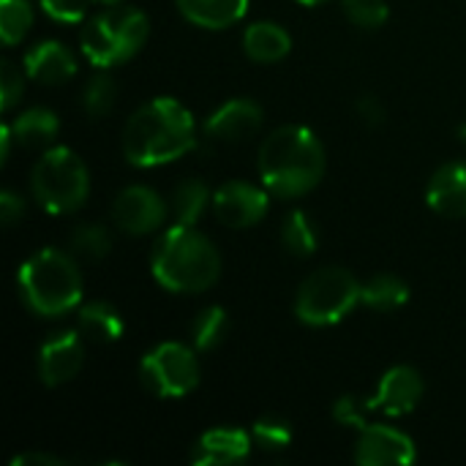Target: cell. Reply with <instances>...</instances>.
Returning a JSON list of instances; mask_svg holds the SVG:
<instances>
[{
    "mask_svg": "<svg viewBox=\"0 0 466 466\" xmlns=\"http://www.w3.org/2000/svg\"><path fill=\"white\" fill-rule=\"evenodd\" d=\"M19 289L30 311L41 317H60L79 306L82 276L68 254L44 248L19 268Z\"/></svg>",
    "mask_w": 466,
    "mask_h": 466,
    "instance_id": "277c9868",
    "label": "cell"
},
{
    "mask_svg": "<svg viewBox=\"0 0 466 466\" xmlns=\"http://www.w3.org/2000/svg\"><path fill=\"white\" fill-rule=\"evenodd\" d=\"M153 276L169 292H205L221 276V257L202 232L175 224L156 243Z\"/></svg>",
    "mask_w": 466,
    "mask_h": 466,
    "instance_id": "3957f363",
    "label": "cell"
},
{
    "mask_svg": "<svg viewBox=\"0 0 466 466\" xmlns=\"http://www.w3.org/2000/svg\"><path fill=\"white\" fill-rule=\"evenodd\" d=\"M358 115L363 117V123H369V126H380V123H382V117H385V109H382V104H380L374 96H363V98L358 101Z\"/></svg>",
    "mask_w": 466,
    "mask_h": 466,
    "instance_id": "e575fe53",
    "label": "cell"
},
{
    "mask_svg": "<svg viewBox=\"0 0 466 466\" xmlns=\"http://www.w3.org/2000/svg\"><path fill=\"white\" fill-rule=\"evenodd\" d=\"M418 459L415 442L393 426H363L355 445V461L360 466H404Z\"/></svg>",
    "mask_w": 466,
    "mask_h": 466,
    "instance_id": "7c38bea8",
    "label": "cell"
},
{
    "mask_svg": "<svg viewBox=\"0 0 466 466\" xmlns=\"http://www.w3.org/2000/svg\"><path fill=\"white\" fill-rule=\"evenodd\" d=\"M281 240H284V246H287L295 257H309V254H314V248H317V232H314V227H311V218H309L303 210H292V213L284 218Z\"/></svg>",
    "mask_w": 466,
    "mask_h": 466,
    "instance_id": "d4e9b609",
    "label": "cell"
},
{
    "mask_svg": "<svg viewBox=\"0 0 466 466\" xmlns=\"http://www.w3.org/2000/svg\"><path fill=\"white\" fill-rule=\"evenodd\" d=\"M363 410H369V407H360L352 396H344V399H339V401H336V407H333V418H336L341 426L363 429V426H366V423H363Z\"/></svg>",
    "mask_w": 466,
    "mask_h": 466,
    "instance_id": "d6a6232c",
    "label": "cell"
},
{
    "mask_svg": "<svg viewBox=\"0 0 466 466\" xmlns=\"http://www.w3.org/2000/svg\"><path fill=\"white\" fill-rule=\"evenodd\" d=\"M33 25V8L27 0H0V35L3 41L19 44Z\"/></svg>",
    "mask_w": 466,
    "mask_h": 466,
    "instance_id": "484cf974",
    "label": "cell"
},
{
    "mask_svg": "<svg viewBox=\"0 0 466 466\" xmlns=\"http://www.w3.org/2000/svg\"><path fill=\"white\" fill-rule=\"evenodd\" d=\"M139 380L158 399L188 396L199 385L197 355H194V350H188V347H183L177 341L158 344L153 352H147L142 358Z\"/></svg>",
    "mask_w": 466,
    "mask_h": 466,
    "instance_id": "ba28073f",
    "label": "cell"
},
{
    "mask_svg": "<svg viewBox=\"0 0 466 466\" xmlns=\"http://www.w3.org/2000/svg\"><path fill=\"white\" fill-rule=\"evenodd\" d=\"M254 437L240 429H213L199 437L194 448L197 466H227L243 461L251 453Z\"/></svg>",
    "mask_w": 466,
    "mask_h": 466,
    "instance_id": "9a60e30c",
    "label": "cell"
},
{
    "mask_svg": "<svg viewBox=\"0 0 466 466\" xmlns=\"http://www.w3.org/2000/svg\"><path fill=\"white\" fill-rule=\"evenodd\" d=\"M407 300H410V287L390 273L374 276L369 284H363V295H360V303H366L374 311H396Z\"/></svg>",
    "mask_w": 466,
    "mask_h": 466,
    "instance_id": "7402d4cb",
    "label": "cell"
},
{
    "mask_svg": "<svg viewBox=\"0 0 466 466\" xmlns=\"http://www.w3.org/2000/svg\"><path fill=\"white\" fill-rule=\"evenodd\" d=\"M25 213V202L22 197H16L14 191H3L0 194V221L3 227H14Z\"/></svg>",
    "mask_w": 466,
    "mask_h": 466,
    "instance_id": "836d02e7",
    "label": "cell"
},
{
    "mask_svg": "<svg viewBox=\"0 0 466 466\" xmlns=\"http://www.w3.org/2000/svg\"><path fill=\"white\" fill-rule=\"evenodd\" d=\"M112 221L128 235H150L167 221V202L147 186H128L112 205Z\"/></svg>",
    "mask_w": 466,
    "mask_h": 466,
    "instance_id": "9c48e42d",
    "label": "cell"
},
{
    "mask_svg": "<svg viewBox=\"0 0 466 466\" xmlns=\"http://www.w3.org/2000/svg\"><path fill=\"white\" fill-rule=\"evenodd\" d=\"M243 49L257 63H276L289 55V33L276 22H257L243 35Z\"/></svg>",
    "mask_w": 466,
    "mask_h": 466,
    "instance_id": "d6986e66",
    "label": "cell"
},
{
    "mask_svg": "<svg viewBox=\"0 0 466 466\" xmlns=\"http://www.w3.org/2000/svg\"><path fill=\"white\" fill-rule=\"evenodd\" d=\"M177 8L188 22L199 27L221 30L246 16L248 0H177Z\"/></svg>",
    "mask_w": 466,
    "mask_h": 466,
    "instance_id": "ac0fdd59",
    "label": "cell"
},
{
    "mask_svg": "<svg viewBox=\"0 0 466 466\" xmlns=\"http://www.w3.org/2000/svg\"><path fill=\"white\" fill-rule=\"evenodd\" d=\"M213 210L221 224L232 229H248L268 213V194L246 180H229L213 194Z\"/></svg>",
    "mask_w": 466,
    "mask_h": 466,
    "instance_id": "30bf717a",
    "label": "cell"
},
{
    "mask_svg": "<svg viewBox=\"0 0 466 466\" xmlns=\"http://www.w3.org/2000/svg\"><path fill=\"white\" fill-rule=\"evenodd\" d=\"M194 147V117L175 98H153L123 128V153L134 167H161Z\"/></svg>",
    "mask_w": 466,
    "mask_h": 466,
    "instance_id": "6da1fadb",
    "label": "cell"
},
{
    "mask_svg": "<svg viewBox=\"0 0 466 466\" xmlns=\"http://www.w3.org/2000/svg\"><path fill=\"white\" fill-rule=\"evenodd\" d=\"M22 90H25V76H22V71H19L11 60H3V63H0V106L8 112V109L22 98Z\"/></svg>",
    "mask_w": 466,
    "mask_h": 466,
    "instance_id": "4dcf8cb0",
    "label": "cell"
},
{
    "mask_svg": "<svg viewBox=\"0 0 466 466\" xmlns=\"http://www.w3.org/2000/svg\"><path fill=\"white\" fill-rule=\"evenodd\" d=\"M227 330H229V319H227V311L218 306H210L202 314H197L191 325V336L199 352H213L224 341Z\"/></svg>",
    "mask_w": 466,
    "mask_h": 466,
    "instance_id": "cb8c5ba5",
    "label": "cell"
},
{
    "mask_svg": "<svg viewBox=\"0 0 466 466\" xmlns=\"http://www.w3.org/2000/svg\"><path fill=\"white\" fill-rule=\"evenodd\" d=\"M63 466L60 459H55V456H46V453H25V456H19V459H14V466Z\"/></svg>",
    "mask_w": 466,
    "mask_h": 466,
    "instance_id": "d590c367",
    "label": "cell"
},
{
    "mask_svg": "<svg viewBox=\"0 0 466 466\" xmlns=\"http://www.w3.org/2000/svg\"><path fill=\"white\" fill-rule=\"evenodd\" d=\"M262 126V106L251 98H232L205 120V134L221 142H240Z\"/></svg>",
    "mask_w": 466,
    "mask_h": 466,
    "instance_id": "5bb4252c",
    "label": "cell"
},
{
    "mask_svg": "<svg viewBox=\"0 0 466 466\" xmlns=\"http://www.w3.org/2000/svg\"><path fill=\"white\" fill-rule=\"evenodd\" d=\"M298 3H303V5H317V3H325V0H298Z\"/></svg>",
    "mask_w": 466,
    "mask_h": 466,
    "instance_id": "8d00e7d4",
    "label": "cell"
},
{
    "mask_svg": "<svg viewBox=\"0 0 466 466\" xmlns=\"http://www.w3.org/2000/svg\"><path fill=\"white\" fill-rule=\"evenodd\" d=\"M426 199L431 210L442 216L451 218L466 216V161H451L440 167L429 180Z\"/></svg>",
    "mask_w": 466,
    "mask_h": 466,
    "instance_id": "2e32d148",
    "label": "cell"
},
{
    "mask_svg": "<svg viewBox=\"0 0 466 466\" xmlns=\"http://www.w3.org/2000/svg\"><path fill=\"white\" fill-rule=\"evenodd\" d=\"M96 3H104V5H115L117 0H96Z\"/></svg>",
    "mask_w": 466,
    "mask_h": 466,
    "instance_id": "74e56055",
    "label": "cell"
},
{
    "mask_svg": "<svg viewBox=\"0 0 466 466\" xmlns=\"http://www.w3.org/2000/svg\"><path fill=\"white\" fill-rule=\"evenodd\" d=\"M123 317L109 306V303H87L79 309V333L90 341H101V344H109V341H117L123 336Z\"/></svg>",
    "mask_w": 466,
    "mask_h": 466,
    "instance_id": "44dd1931",
    "label": "cell"
},
{
    "mask_svg": "<svg viewBox=\"0 0 466 466\" xmlns=\"http://www.w3.org/2000/svg\"><path fill=\"white\" fill-rule=\"evenodd\" d=\"M85 336L74 330H63L49 336L38 350V377L44 385L57 388L71 382L85 363Z\"/></svg>",
    "mask_w": 466,
    "mask_h": 466,
    "instance_id": "8fae6325",
    "label": "cell"
},
{
    "mask_svg": "<svg viewBox=\"0 0 466 466\" xmlns=\"http://www.w3.org/2000/svg\"><path fill=\"white\" fill-rule=\"evenodd\" d=\"M25 71L27 76H33L35 82L44 85H60L66 79H71L76 74V60L74 55L57 44V41H44L38 46H33L25 57Z\"/></svg>",
    "mask_w": 466,
    "mask_h": 466,
    "instance_id": "e0dca14e",
    "label": "cell"
},
{
    "mask_svg": "<svg viewBox=\"0 0 466 466\" xmlns=\"http://www.w3.org/2000/svg\"><path fill=\"white\" fill-rule=\"evenodd\" d=\"M8 128H11V137H14L16 145H22V147H44L57 137L60 120H57V115L52 109L38 106V109L22 112Z\"/></svg>",
    "mask_w": 466,
    "mask_h": 466,
    "instance_id": "ffe728a7",
    "label": "cell"
},
{
    "mask_svg": "<svg viewBox=\"0 0 466 466\" xmlns=\"http://www.w3.org/2000/svg\"><path fill=\"white\" fill-rule=\"evenodd\" d=\"M251 437H254V445H259L262 451L276 453V451L289 448V442H292V429H289V423L281 420V418H262V420L254 423Z\"/></svg>",
    "mask_w": 466,
    "mask_h": 466,
    "instance_id": "83f0119b",
    "label": "cell"
},
{
    "mask_svg": "<svg viewBox=\"0 0 466 466\" xmlns=\"http://www.w3.org/2000/svg\"><path fill=\"white\" fill-rule=\"evenodd\" d=\"M210 202H213V197H210V191H208V186L202 180H183L172 191V199H169L177 224H188V227L197 224V218L205 213V208Z\"/></svg>",
    "mask_w": 466,
    "mask_h": 466,
    "instance_id": "603a6c76",
    "label": "cell"
},
{
    "mask_svg": "<svg viewBox=\"0 0 466 466\" xmlns=\"http://www.w3.org/2000/svg\"><path fill=\"white\" fill-rule=\"evenodd\" d=\"M420 399H423L420 374L410 366H396L382 377L374 399H369L366 407L393 415V418H401V415H410L420 404Z\"/></svg>",
    "mask_w": 466,
    "mask_h": 466,
    "instance_id": "4fadbf2b",
    "label": "cell"
},
{
    "mask_svg": "<svg viewBox=\"0 0 466 466\" xmlns=\"http://www.w3.org/2000/svg\"><path fill=\"white\" fill-rule=\"evenodd\" d=\"M85 109L93 117H101L112 109L115 104V79L109 74H93L85 85V98H82Z\"/></svg>",
    "mask_w": 466,
    "mask_h": 466,
    "instance_id": "f1b7e54d",
    "label": "cell"
},
{
    "mask_svg": "<svg viewBox=\"0 0 466 466\" xmlns=\"http://www.w3.org/2000/svg\"><path fill=\"white\" fill-rule=\"evenodd\" d=\"M150 25L139 8L109 5L90 16L82 30V52L98 68H112L131 60L147 41Z\"/></svg>",
    "mask_w": 466,
    "mask_h": 466,
    "instance_id": "5b68a950",
    "label": "cell"
},
{
    "mask_svg": "<svg viewBox=\"0 0 466 466\" xmlns=\"http://www.w3.org/2000/svg\"><path fill=\"white\" fill-rule=\"evenodd\" d=\"M344 14L358 27H380L388 19V3L385 0H344Z\"/></svg>",
    "mask_w": 466,
    "mask_h": 466,
    "instance_id": "f546056e",
    "label": "cell"
},
{
    "mask_svg": "<svg viewBox=\"0 0 466 466\" xmlns=\"http://www.w3.org/2000/svg\"><path fill=\"white\" fill-rule=\"evenodd\" d=\"M71 248L85 259H104L112 248V238L101 224H79L71 232Z\"/></svg>",
    "mask_w": 466,
    "mask_h": 466,
    "instance_id": "4316f807",
    "label": "cell"
},
{
    "mask_svg": "<svg viewBox=\"0 0 466 466\" xmlns=\"http://www.w3.org/2000/svg\"><path fill=\"white\" fill-rule=\"evenodd\" d=\"M30 186H33L35 202L44 210L63 216V213H74L82 208L90 191V175L74 150L52 147L33 167Z\"/></svg>",
    "mask_w": 466,
    "mask_h": 466,
    "instance_id": "8992f818",
    "label": "cell"
},
{
    "mask_svg": "<svg viewBox=\"0 0 466 466\" xmlns=\"http://www.w3.org/2000/svg\"><path fill=\"white\" fill-rule=\"evenodd\" d=\"M41 8L57 22H82L87 16V0H41Z\"/></svg>",
    "mask_w": 466,
    "mask_h": 466,
    "instance_id": "1f68e13d",
    "label": "cell"
},
{
    "mask_svg": "<svg viewBox=\"0 0 466 466\" xmlns=\"http://www.w3.org/2000/svg\"><path fill=\"white\" fill-rule=\"evenodd\" d=\"M259 175L270 194L284 199L303 197L325 175V147L303 126L276 128L259 147Z\"/></svg>",
    "mask_w": 466,
    "mask_h": 466,
    "instance_id": "7a4b0ae2",
    "label": "cell"
},
{
    "mask_svg": "<svg viewBox=\"0 0 466 466\" xmlns=\"http://www.w3.org/2000/svg\"><path fill=\"white\" fill-rule=\"evenodd\" d=\"M360 295H363V287L350 270L322 268L300 284L295 314L303 325H311V328L336 325L360 303Z\"/></svg>",
    "mask_w": 466,
    "mask_h": 466,
    "instance_id": "52a82bcc",
    "label": "cell"
}]
</instances>
